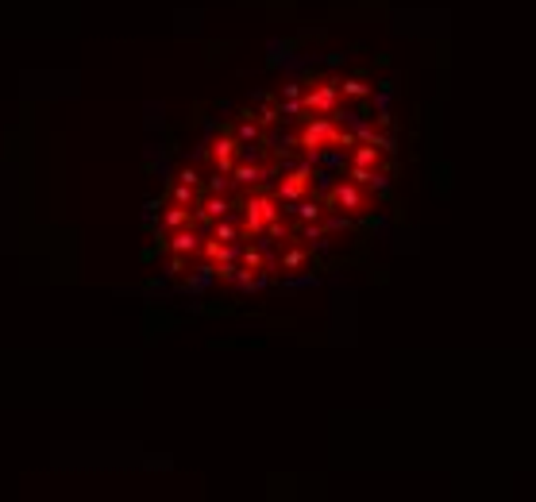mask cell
I'll list each match as a JSON object with an SVG mask.
<instances>
[{"label": "cell", "instance_id": "1", "mask_svg": "<svg viewBox=\"0 0 536 502\" xmlns=\"http://www.w3.org/2000/svg\"><path fill=\"white\" fill-rule=\"evenodd\" d=\"M301 147H305V155L309 159H317L324 147H355V136L340 131L332 116H313L309 124H305V131H301Z\"/></svg>", "mask_w": 536, "mask_h": 502}, {"label": "cell", "instance_id": "2", "mask_svg": "<svg viewBox=\"0 0 536 502\" xmlns=\"http://www.w3.org/2000/svg\"><path fill=\"white\" fill-rule=\"evenodd\" d=\"M274 221H278V201H274V197L258 194V197L247 201V216H243V232L247 236H263Z\"/></svg>", "mask_w": 536, "mask_h": 502}, {"label": "cell", "instance_id": "3", "mask_svg": "<svg viewBox=\"0 0 536 502\" xmlns=\"http://www.w3.org/2000/svg\"><path fill=\"white\" fill-rule=\"evenodd\" d=\"M367 205H370V197L363 194L359 182H343V186L332 189V197H328V209H340V213H348V216L367 213Z\"/></svg>", "mask_w": 536, "mask_h": 502}, {"label": "cell", "instance_id": "4", "mask_svg": "<svg viewBox=\"0 0 536 502\" xmlns=\"http://www.w3.org/2000/svg\"><path fill=\"white\" fill-rule=\"evenodd\" d=\"M301 105H305V112L332 116V112H336V105H340V85H336V81H320L317 89H309V93L301 97Z\"/></svg>", "mask_w": 536, "mask_h": 502}, {"label": "cell", "instance_id": "5", "mask_svg": "<svg viewBox=\"0 0 536 502\" xmlns=\"http://www.w3.org/2000/svg\"><path fill=\"white\" fill-rule=\"evenodd\" d=\"M309 178H313V170H309V166L290 170V174H285L282 182H278V201H301L305 189H309Z\"/></svg>", "mask_w": 536, "mask_h": 502}, {"label": "cell", "instance_id": "6", "mask_svg": "<svg viewBox=\"0 0 536 502\" xmlns=\"http://www.w3.org/2000/svg\"><path fill=\"white\" fill-rule=\"evenodd\" d=\"M236 151H239V139H232V136L216 139V144L208 147V159H213V166L220 174H232L236 170Z\"/></svg>", "mask_w": 536, "mask_h": 502}, {"label": "cell", "instance_id": "7", "mask_svg": "<svg viewBox=\"0 0 536 502\" xmlns=\"http://www.w3.org/2000/svg\"><path fill=\"white\" fill-rule=\"evenodd\" d=\"M201 248V236L193 232V229H189V224H186V229H178L174 236H170V251H181V255H193Z\"/></svg>", "mask_w": 536, "mask_h": 502}, {"label": "cell", "instance_id": "8", "mask_svg": "<svg viewBox=\"0 0 536 502\" xmlns=\"http://www.w3.org/2000/svg\"><path fill=\"white\" fill-rule=\"evenodd\" d=\"M162 224L166 229H186V224H193V213H189V205H174V209H166V216H162Z\"/></svg>", "mask_w": 536, "mask_h": 502}, {"label": "cell", "instance_id": "9", "mask_svg": "<svg viewBox=\"0 0 536 502\" xmlns=\"http://www.w3.org/2000/svg\"><path fill=\"white\" fill-rule=\"evenodd\" d=\"M232 178H236L239 186H255V182H263V170H258L255 163H247V166H236Z\"/></svg>", "mask_w": 536, "mask_h": 502}, {"label": "cell", "instance_id": "10", "mask_svg": "<svg viewBox=\"0 0 536 502\" xmlns=\"http://www.w3.org/2000/svg\"><path fill=\"white\" fill-rule=\"evenodd\" d=\"M340 93H343V97H367L370 85L359 81V78H348V81H340Z\"/></svg>", "mask_w": 536, "mask_h": 502}, {"label": "cell", "instance_id": "11", "mask_svg": "<svg viewBox=\"0 0 536 502\" xmlns=\"http://www.w3.org/2000/svg\"><path fill=\"white\" fill-rule=\"evenodd\" d=\"M243 267L258 274V271H263V267H266V259H263V255H258L255 248H247V251H243Z\"/></svg>", "mask_w": 536, "mask_h": 502}, {"label": "cell", "instance_id": "12", "mask_svg": "<svg viewBox=\"0 0 536 502\" xmlns=\"http://www.w3.org/2000/svg\"><path fill=\"white\" fill-rule=\"evenodd\" d=\"M193 197H197L193 186H189V182H178V189H174V201H178V205H193Z\"/></svg>", "mask_w": 536, "mask_h": 502}, {"label": "cell", "instance_id": "13", "mask_svg": "<svg viewBox=\"0 0 536 502\" xmlns=\"http://www.w3.org/2000/svg\"><path fill=\"white\" fill-rule=\"evenodd\" d=\"M301 263H305V251H301V248H293V251H285V259H282V267H285V271H298V267H301Z\"/></svg>", "mask_w": 536, "mask_h": 502}, {"label": "cell", "instance_id": "14", "mask_svg": "<svg viewBox=\"0 0 536 502\" xmlns=\"http://www.w3.org/2000/svg\"><path fill=\"white\" fill-rule=\"evenodd\" d=\"M213 236H216V240H224V244H232V240H236V229H232V224L220 221L216 229H213Z\"/></svg>", "mask_w": 536, "mask_h": 502}, {"label": "cell", "instance_id": "15", "mask_svg": "<svg viewBox=\"0 0 536 502\" xmlns=\"http://www.w3.org/2000/svg\"><path fill=\"white\" fill-rule=\"evenodd\" d=\"M298 213L305 216V221H320V216H324V209H320V205H313V201H305Z\"/></svg>", "mask_w": 536, "mask_h": 502}, {"label": "cell", "instance_id": "16", "mask_svg": "<svg viewBox=\"0 0 536 502\" xmlns=\"http://www.w3.org/2000/svg\"><path fill=\"white\" fill-rule=\"evenodd\" d=\"M239 139H247V144H251V139H258V128L251 124V120H247V124L239 128Z\"/></svg>", "mask_w": 536, "mask_h": 502}, {"label": "cell", "instance_id": "17", "mask_svg": "<svg viewBox=\"0 0 536 502\" xmlns=\"http://www.w3.org/2000/svg\"><path fill=\"white\" fill-rule=\"evenodd\" d=\"M170 271H174V274L186 271V255H181V251H174V263H170Z\"/></svg>", "mask_w": 536, "mask_h": 502}]
</instances>
